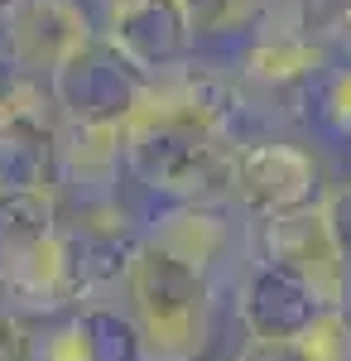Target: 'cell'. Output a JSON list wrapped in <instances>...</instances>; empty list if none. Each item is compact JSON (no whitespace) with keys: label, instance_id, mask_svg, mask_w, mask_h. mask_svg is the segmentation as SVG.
Segmentation results:
<instances>
[{"label":"cell","instance_id":"19","mask_svg":"<svg viewBox=\"0 0 351 361\" xmlns=\"http://www.w3.org/2000/svg\"><path fill=\"white\" fill-rule=\"evenodd\" d=\"M231 361H284V357H279V352H255V347H250L245 357H231Z\"/></svg>","mask_w":351,"mask_h":361},{"label":"cell","instance_id":"17","mask_svg":"<svg viewBox=\"0 0 351 361\" xmlns=\"http://www.w3.org/2000/svg\"><path fill=\"white\" fill-rule=\"evenodd\" d=\"M34 337L25 328V313L20 308H10V299L0 294V361H29L34 357Z\"/></svg>","mask_w":351,"mask_h":361},{"label":"cell","instance_id":"20","mask_svg":"<svg viewBox=\"0 0 351 361\" xmlns=\"http://www.w3.org/2000/svg\"><path fill=\"white\" fill-rule=\"evenodd\" d=\"M15 5H20V0H0V20H5V15H10Z\"/></svg>","mask_w":351,"mask_h":361},{"label":"cell","instance_id":"3","mask_svg":"<svg viewBox=\"0 0 351 361\" xmlns=\"http://www.w3.org/2000/svg\"><path fill=\"white\" fill-rule=\"evenodd\" d=\"M140 250V231L125 217V207L116 202H82L78 217L58 222V260L68 275V294H73V313L87 304H101L116 284L125 289L130 260Z\"/></svg>","mask_w":351,"mask_h":361},{"label":"cell","instance_id":"15","mask_svg":"<svg viewBox=\"0 0 351 361\" xmlns=\"http://www.w3.org/2000/svg\"><path fill=\"white\" fill-rule=\"evenodd\" d=\"M313 106H318V121H323L327 135L351 140V63L347 68H332L323 82H318Z\"/></svg>","mask_w":351,"mask_h":361},{"label":"cell","instance_id":"13","mask_svg":"<svg viewBox=\"0 0 351 361\" xmlns=\"http://www.w3.org/2000/svg\"><path fill=\"white\" fill-rule=\"evenodd\" d=\"M289 361H351V318L347 308H323L313 328L284 352Z\"/></svg>","mask_w":351,"mask_h":361},{"label":"cell","instance_id":"16","mask_svg":"<svg viewBox=\"0 0 351 361\" xmlns=\"http://www.w3.org/2000/svg\"><path fill=\"white\" fill-rule=\"evenodd\" d=\"M303 10H308V25L318 29V39L342 44L351 54V0H303Z\"/></svg>","mask_w":351,"mask_h":361},{"label":"cell","instance_id":"4","mask_svg":"<svg viewBox=\"0 0 351 361\" xmlns=\"http://www.w3.org/2000/svg\"><path fill=\"white\" fill-rule=\"evenodd\" d=\"M144 87H149V78L111 44L106 34H97L82 54H73L49 78V92H54L63 121H73V126H111V130H125V121L135 116Z\"/></svg>","mask_w":351,"mask_h":361},{"label":"cell","instance_id":"8","mask_svg":"<svg viewBox=\"0 0 351 361\" xmlns=\"http://www.w3.org/2000/svg\"><path fill=\"white\" fill-rule=\"evenodd\" d=\"M323 313V299L274 260H250L236 279V323L255 352H289Z\"/></svg>","mask_w":351,"mask_h":361},{"label":"cell","instance_id":"10","mask_svg":"<svg viewBox=\"0 0 351 361\" xmlns=\"http://www.w3.org/2000/svg\"><path fill=\"white\" fill-rule=\"evenodd\" d=\"M101 34L144 78L192 63L197 25L183 0H101Z\"/></svg>","mask_w":351,"mask_h":361},{"label":"cell","instance_id":"2","mask_svg":"<svg viewBox=\"0 0 351 361\" xmlns=\"http://www.w3.org/2000/svg\"><path fill=\"white\" fill-rule=\"evenodd\" d=\"M231 250L221 202H173L140 231L125 308L144 333V361H202L216 323V270Z\"/></svg>","mask_w":351,"mask_h":361},{"label":"cell","instance_id":"5","mask_svg":"<svg viewBox=\"0 0 351 361\" xmlns=\"http://www.w3.org/2000/svg\"><path fill=\"white\" fill-rule=\"evenodd\" d=\"M323 169L308 149L284 145V140H250L236 154V173H231V202L250 222H274L303 207L323 202Z\"/></svg>","mask_w":351,"mask_h":361},{"label":"cell","instance_id":"7","mask_svg":"<svg viewBox=\"0 0 351 361\" xmlns=\"http://www.w3.org/2000/svg\"><path fill=\"white\" fill-rule=\"evenodd\" d=\"M101 29L78 0H20L0 20V58L34 82H49L73 54H82Z\"/></svg>","mask_w":351,"mask_h":361},{"label":"cell","instance_id":"9","mask_svg":"<svg viewBox=\"0 0 351 361\" xmlns=\"http://www.w3.org/2000/svg\"><path fill=\"white\" fill-rule=\"evenodd\" d=\"M255 231H260V260H274L279 270L298 275L323 299V308H347L351 270L323 217V202L303 207V212H289V217H274V222H260Z\"/></svg>","mask_w":351,"mask_h":361},{"label":"cell","instance_id":"12","mask_svg":"<svg viewBox=\"0 0 351 361\" xmlns=\"http://www.w3.org/2000/svg\"><path fill=\"white\" fill-rule=\"evenodd\" d=\"M58 222H63V212H58L54 188H44V193H5L0 188V289L54 241Z\"/></svg>","mask_w":351,"mask_h":361},{"label":"cell","instance_id":"11","mask_svg":"<svg viewBox=\"0 0 351 361\" xmlns=\"http://www.w3.org/2000/svg\"><path fill=\"white\" fill-rule=\"evenodd\" d=\"M121 164H125V135L121 130H111V126H73V121L58 126V173H63V183L92 193L87 202L106 197Z\"/></svg>","mask_w":351,"mask_h":361},{"label":"cell","instance_id":"14","mask_svg":"<svg viewBox=\"0 0 351 361\" xmlns=\"http://www.w3.org/2000/svg\"><path fill=\"white\" fill-rule=\"evenodd\" d=\"M192 15L197 34H236V29H255L270 0H183Z\"/></svg>","mask_w":351,"mask_h":361},{"label":"cell","instance_id":"18","mask_svg":"<svg viewBox=\"0 0 351 361\" xmlns=\"http://www.w3.org/2000/svg\"><path fill=\"white\" fill-rule=\"evenodd\" d=\"M323 217H327V226H332V236H337V246L347 255V270H351V183H337V188L323 197Z\"/></svg>","mask_w":351,"mask_h":361},{"label":"cell","instance_id":"6","mask_svg":"<svg viewBox=\"0 0 351 361\" xmlns=\"http://www.w3.org/2000/svg\"><path fill=\"white\" fill-rule=\"evenodd\" d=\"M58 102L49 82L20 78L0 97V188L44 193L58 173Z\"/></svg>","mask_w":351,"mask_h":361},{"label":"cell","instance_id":"1","mask_svg":"<svg viewBox=\"0 0 351 361\" xmlns=\"http://www.w3.org/2000/svg\"><path fill=\"white\" fill-rule=\"evenodd\" d=\"M250 121V87L241 73L183 63L149 78L125 121V169L168 202H231V173Z\"/></svg>","mask_w":351,"mask_h":361}]
</instances>
